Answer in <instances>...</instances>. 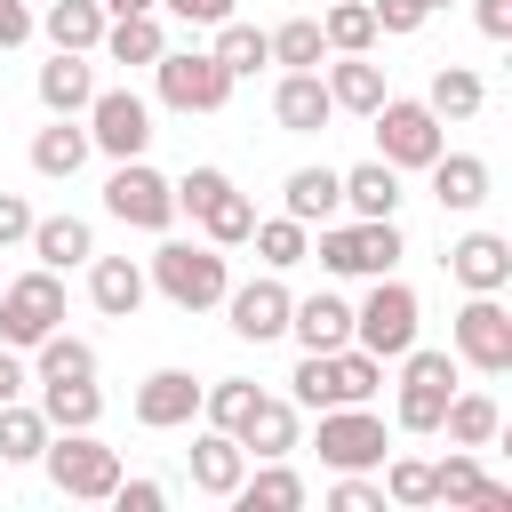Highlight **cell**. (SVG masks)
<instances>
[{
  "mask_svg": "<svg viewBox=\"0 0 512 512\" xmlns=\"http://www.w3.org/2000/svg\"><path fill=\"white\" fill-rule=\"evenodd\" d=\"M144 280H152L176 312H216L224 288H232V264H224V248H208V240H160L152 264H144Z\"/></svg>",
  "mask_w": 512,
  "mask_h": 512,
  "instance_id": "obj_1",
  "label": "cell"
},
{
  "mask_svg": "<svg viewBox=\"0 0 512 512\" xmlns=\"http://www.w3.org/2000/svg\"><path fill=\"white\" fill-rule=\"evenodd\" d=\"M312 256H320V272H336V280H376V272H392L400 256H408V240H400V216H352V224H320V240H312Z\"/></svg>",
  "mask_w": 512,
  "mask_h": 512,
  "instance_id": "obj_2",
  "label": "cell"
},
{
  "mask_svg": "<svg viewBox=\"0 0 512 512\" xmlns=\"http://www.w3.org/2000/svg\"><path fill=\"white\" fill-rule=\"evenodd\" d=\"M384 384V360L360 352V344H336V352H304L296 376H288V400L296 408H352V400H376Z\"/></svg>",
  "mask_w": 512,
  "mask_h": 512,
  "instance_id": "obj_3",
  "label": "cell"
},
{
  "mask_svg": "<svg viewBox=\"0 0 512 512\" xmlns=\"http://www.w3.org/2000/svg\"><path fill=\"white\" fill-rule=\"evenodd\" d=\"M40 472H48V488L72 496V504H112V488H120V448H104L96 432H48Z\"/></svg>",
  "mask_w": 512,
  "mask_h": 512,
  "instance_id": "obj_4",
  "label": "cell"
},
{
  "mask_svg": "<svg viewBox=\"0 0 512 512\" xmlns=\"http://www.w3.org/2000/svg\"><path fill=\"white\" fill-rule=\"evenodd\" d=\"M368 120H376V160H392V168H432L448 152V120L424 96H384Z\"/></svg>",
  "mask_w": 512,
  "mask_h": 512,
  "instance_id": "obj_5",
  "label": "cell"
},
{
  "mask_svg": "<svg viewBox=\"0 0 512 512\" xmlns=\"http://www.w3.org/2000/svg\"><path fill=\"white\" fill-rule=\"evenodd\" d=\"M416 328H424L416 288H408V280H392V272H376L368 304H352V344H360V352H376V360H400V352L416 344Z\"/></svg>",
  "mask_w": 512,
  "mask_h": 512,
  "instance_id": "obj_6",
  "label": "cell"
},
{
  "mask_svg": "<svg viewBox=\"0 0 512 512\" xmlns=\"http://www.w3.org/2000/svg\"><path fill=\"white\" fill-rule=\"evenodd\" d=\"M48 328H64V272H48V264L8 272V280H0V344L32 352Z\"/></svg>",
  "mask_w": 512,
  "mask_h": 512,
  "instance_id": "obj_7",
  "label": "cell"
},
{
  "mask_svg": "<svg viewBox=\"0 0 512 512\" xmlns=\"http://www.w3.org/2000/svg\"><path fill=\"white\" fill-rule=\"evenodd\" d=\"M104 216H120V224H136V232H168V224H176V176H160L144 152H136V160H112V176H104Z\"/></svg>",
  "mask_w": 512,
  "mask_h": 512,
  "instance_id": "obj_8",
  "label": "cell"
},
{
  "mask_svg": "<svg viewBox=\"0 0 512 512\" xmlns=\"http://www.w3.org/2000/svg\"><path fill=\"white\" fill-rule=\"evenodd\" d=\"M464 360L440 352V344H408L400 352V432H440V408L456 392Z\"/></svg>",
  "mask_w": 512,
  "mask_h": 512,
  "instance_id": "obj_9",
  "label": "cell"
},
{
  "mask_svg": "<svg viewBox=\"0 0 512 512\" xmlns=\"http://www.w3.org/2000/svg\"><path fill=\"white\" fill-rule=\"evenodd\" d=\"M152 88H160L168 112H224L232 72H224L208 48H160V56H152Z\"/></svg>",
  "mask_w": 512,
  "mask_h": 512,
  "instance_id": "obj_10",
  "label": "cell"
},
{
  "mask_svg": "<svg viewBox=\"0 0 512 512\" xmlns=\"http://www.w3.org/2000/svg\"><path fill=\"white\" fill-rule=\"evenodd\" d=\"M312 448H320V464H328V472H376V464L392 456V440H384V416H376L368 400H352V408H320V432H312Z\"/></svg>",
  "mask_w": 512,
  "mask_h": 512,
  "instance_id": "obj_11",
  "label": "cell"
},
{
  "mask_svg": "<svg viewBox=\"0 0 512 512\" xmlns=\"http://www.w3.org/2000/svg\"><path fill=\"white\" fill-rule=\"evenodd\" d=\"M448 352L464 368H480V376H504L512 368V312H504V296H464L456 320H448Z\"/></svg>",
  "mask_w": 512,
  "mask_h": 512,
  "instance_id": "obj_12",
  "label": "cell"
},
{
  "mask_svg": "<svg viewBox=\"0 0 512 512\" xmlns=\"http://www.w3.org/2000/svg\"><path fill=\"white\" fill-rule=\"evenodd\" d=\"M80 120H88V144H96L104 160H136V152L152 144V104H144L136 88H96Z\"/></svg>",
  "mask_w": 512,
  "mask_h": 512,
  "instance_id": "obj_13",
  "label": "cell"
},
{
  "mask_svg": "<svg viewBox=\"0 0 512 512\" xmlns=\"http://www.w3.org/2000/svg\"><path fill=\"white\" fill-rule=\"evenodd\" d=\"M288 280L280 272H264V280H240V288H224V320H232V336L240 344H272V336H288Z\"/></svg>",
  "mask_w": 512,
  "mask_h": 512,
  "instance_id": "obj_14",
  "label": "cell"
},
{
  "mask_svg": "<svg viewBox=\"0 0 512 512\" xmlns=\"http://www.w3.org/2000/svg\"><path fill=\"white\" fill-rule=\"evenodd\" d=\"M448 280L464 296H504L512 288V240L504 232H464L448 240Z\"/></svg>",
  "mask_w": 512,
  "mask_h": 512,
  "instance_id": "obj_15",
  "label": "cell"
},
{
  "mask_svg": "<svg viewBox=\"0 0 512 512\" xmlns=\"http://www.w3.org/2000/svg\"><path fill=\"white\" fill-rule=\"evenodd\" d=\"M200 416V376L192 368H152L144 384H136V424L144 432H176V424H192Z\"/></svg>",
  "mask_w": 512,
  "mask_h": 512,
  "instance_id": "obj_16",
  "label": "cell"
},
{
  "mask_svg": "<svg viewBox=\"0 0 512 512\" xmlns=\"http://www.w3.org/2000/svg\"><path fill=\"white\" fill-rule=\"evenodd\" d=\"M144 296H152V280H144L136 256H88V304H96L104 320H136Z\"/></svg>",
  "mask_w": 512,
  "mask_h": 512,
  "instance_id": "obj_17",
  "label": "cell"
},
{
  "mask_svg": "<svg viewBox=\"0 0 512 512\" xmlns=\"http://www.w3.org/2000/svg\"><path fill=\"white\" fill-rule=\"evenodd\" d=\"M240 472H248V448H240L232 432L200 424V432H192V488H200V496H216V504H232Z\"/></svg>",
  "mask_w": 512,
  "mask_h": 512,
  "instance_id": "obj_18",
  "label": "cell"
},
{
  "mask_svg": "<svg viewBox=\"0 0 512 512\" xmlns=\"http://www.w3.org/2000/svg\"><path fill=\"white\" fill-rule=\"evenodd\" d=\"M432 504H480V512H512V488H504V480H488V472L472 464V448H456V456H440V464H432Z\"/></svg>",
  "mask_w": 512,
  "mask_h": 512,
  "instance_id": "obj_19",
  "label": "cell"
},
{
  "mask_svg": "<svg viewBox=\"0 0 512 512\" xmlns=\"http://www.w3.org/2000/svg\"><path fill=\"white\" fill-rule=\"evenodd\" d=\"M272 120H280L288 136H320V128L336 120L328 80H320V72H280V88H272Z\"/></svg>",
  "mask_w": 512,
  "mask_h": 512,
  "instance_id": "obj_20",
  "label": "cell"
},
{
  "mask_svg": "<svg viewBox=\"0 0 512 512\" xmlns=\"http://www.w3.org/2000/svg\"><path fill=\"white\" fill-rule=\"evenodd\" d=\"M248 456H296L304 448V424H296V400H272V392H256V408L240 416V432H232Z\"/></svg>",
  "mask_w": 512,
  "mask_h": 512,
  "instance_id": "obj_21",
  "label": "cell"
},
{
  "mask_svg": "<svg viewBox=\"0 0 512 512\" xmlns=\"http://www.w3.org/2000/svg\"><path fill=\"white\" fill-rule=\"evenodd\" d=\"M88 120H64V112H48V128L32 136V176H48V184H64V176H80L88 168Z\"/></svg>",
  "mask_w": 512,
  "mask_h": 512,
  "instance_id": "obj_22",
  "label": "cell"
},
{
  "mask_svg": "<svg viewBox=\"0 0 512 512\" xmlns=\"http://www.w3.org/2000/svg\"><path fill=\"white\" fill-rule=\"evenodd\" d=\"M288 336L304 344V352H336V344H352V304L344 296H296L288 304Z\"/></svg>",
  "mask_w": 512,
  "mask_h": 512,
  "instance_id": "obj_23",
  "label": "cell"
},
{
  "mask_svg": "<svg viewBox=\"0 0 512 512\" xmlns=\"http://www.w3.org/2000/svg\"><path fill=\"white\" fill-rule=\"evenodd\" d=\"M32 88H40V104H48V112L80 120V112H88V96H96V64H88V56H72V48H56V56L40 64V80H32Z\"/></svg>",
  "mask_w": 512,
  "mask_h": 512,
  "instance_id": "obj_24",
  "label": "cell"
},
{
  "mask_svg": "<svg viewBox=\"0 0 512 512\" xmlns=\"http://www.w3.org/2000/svg\"><path fill=\"white\" fill-rule=\"evenodd\" d=\"M424 176H432V200H440L448 216H472V208L488 200V160H480V152H440Z\"/></svg>",
  "mask_w": 512,
  "mask_h": 512,
  "instance_id": "obj_25",
  "label": "cell"
},
{
  "mask_svg": "<svg viewBox=\"0 0 512 512\" xmlns=\"http://www.w3.org/2000/svg\"><path fill=\"white\" fill-rule=\"evenodd\" d=\"M32 256L48 264V272H72V264H88L96 256V224L88 216H32Z\"/></svg>",
  "mask_w": 512,
  "mask_h": 512,
  "instance_id": "obj_26",
  "label": "cell"
},
{
  "mask_svg": "<svg viewBox=\"0 0 512 512\" xmlns=\"http://www.w3.org/2000/svg\"><path fill=\"white\" fill-rule=\"evenodd\" d=\"M320 80H328V104H336V112H360V120H368V112H376V104L392 96L384 64H368V56H336V64L320 72Z\"/></svg>",
  "mask_w": 512,
  "mask_h": 512,
  "instance_id": "obj_27",
  "label": "cell"
},
{
  "mask_svg": "<svg viewBox=\"0 0 512 512\" xmlns=\"http://www.w3.org/2000/svg\"><path fill=\"white\" fill-rule=\"evenodd\" d=\"M344 208V176L336 168H288V184H280V216H296V224H328Z\"/></svg>",
  "mask_w": 512,
  "mask_h": 512,
  "instance_id": "obj_28",
  "label": "cell"
},
{
  "mask_svg": "<svg viewBox=\"0 0 512 512\" xmlns=\"http://www.w3.org/2000/svg\"><path fill=\"white\" fill-rule=\"evenodd\" d=\"M232 504H240V512H296V504H304V480L288 472V456H256V472H240Z\"/></svg>",
  "mask_w": 512,
  "mask_h": 512,
  "instance_id": "obj_29",
  "label": "cell"
},
{
  "mask_svg": "<svg viewBox=\"0 0 512 512\" xmlns=\"http://www.w3.org/2000/svg\"><path fill=\"white\" fill-rule=\"evenodd\" d=\"M112 64H152L160 48H168V24L152 16V8H128V16H104V40H96Z\"/></svg>",
  "mask_w": 512,
  "mask_h": 512,
  "instance_id": "obj_30",
  "label": "cell"
},
{
  "mask_svg": "<svg viewBox=\"0 0 512 512\" xmlns=\"http://www.w3.org/2000/svg\"><path fill=\"white\" fill-rule=\"evenodd\" d=\"M40 416H48L56 432H96V424H104V384H96V376L40 384Z\"/></svg>",
  "mask_w": 512,
  "mask_h": 512,
  "instance_id": "obj_31",
  "label": "cell"
},
{
  "mask_svg": "<svg viewBox=\"0 0 512 512\" xmlns=\"http://www.w3.org/2000/svg\"><path fill=\"white\" fill-rule=\"evenodd\" d=\"M440 432H448V448H488L496 432H504V408L488 400V392H448V408H440Z\"/></svg>",
  "mask_w": 512,
  "mask_h": 512,
  "instance_id": "obj_32",
  "label": "cell"
},
{
  "mask_svg": "<svg viewBox=\"0 0 512 512\" xmlns=\"http://www.w3.org/2000/svg\"><path fill=\"white\" fill-rule=\"evenodd\" d=\"M336 176H344L352 216H400V168L392 160H360V168H336Z\"/></svg>",
  "mask_w": 512,
  "mask_h": 512,
  "instance_id": "obj_33",
  "label": "cell"
},
{
  "mask_svg": "<svg viewBox=\"0 0 512 512\" xmlns=\"http://www.w3.org/2000/svg\"><path fill=\"white\" fill-rule=\"evenodd\" d=\"M40 32H48V48H72V56H96V40H104V0H48V16H40Z\"/></svg>",
  "mask_w": 512,
  "mask_h": 512,
  "instance_id": "obj_34",
  "label": "cell"
},
{
  "mask_svg": "<svg viewBox=\"0 0 512 512\" xmlns=\"http://www.w3.org/2000/svg\"><path fill=\"white\" fill-rule=\"evenodd\" d=\"M72 376H96V344L48 328V336L32 344V384H72Z\"/></svg>",
  "mask_w": 512,
  "mask_h": 512,
  "instance_id": "obj_35",
  "label": "cell"
},
{
  "mask_svg": "<svg viewBox=\"0 0 512 512\" xmlns=\"http://www.w3.org/2000/svg\"><path fill=\"white\" fill-rule=\"evenodd\" d=\"M424 104H432L440 120H480V104H488V80H480L472 64H440V72H432V88H424Z\"/></svg>",
  "mask_w": 512,
  "mask_h": 512,
  "instance_id": "obj_36",
  "label": "cell"
},
{
  "mask_svg": "<svg viewBox=\"0 0 512 512\" xmlns=\"http://www.w3.org/2000/svg\"><path fill=\"white\" fill-rule=\"evenodd\" d=\"M48 432H56V424H48L32 400H0V464H40Z\"/></svg>",
  "mask_w": 512,
  "mask_h": 512,
  "instance_id": "obj_37",
  "label": "cell"
},
{
  "mask_svg": "<svg viewBox=\"0 0 512 512\" xmlns=\"http://www.w3.org/2000/svg\"><path fill=\"white\" fill-rule=\"evenodd\" d=\"M200 232H208V248H248V224H256V200L240 192V184H224L200 216H192Z\"/></svg>",
  "mask_w": 512,
  "mask_h": 512,
  "instance_id": "obj_38",
  "label": "cell"
},
{
  "mask_svg": "<svg viewBox=\"0 0 512 512\" xmlns=\"http://www.w3.org/2000/svg\"><path fill=\"white\" fill-rule=\"evenodd\" d=\"M248 240H256L264 272H288V264H304V256H312V224H296V216H256V224H248Z\"/></svg>",
  "mask_w": 512,
  "mask_h": 512,
  "instance_id": "obj_39",
  "label": "cell"
},
{
  "mask_svg": "<svg viewBox=\"0 0 512 512\" xmlns=\"http://www.w3.org/2000/svg\"><path fill=\"white\" fill-rule=\"evenodd\" d=\"M264 40H272V64H280V72H320V56H328L320 16H288V24H272Z\"/></svg>",
  "mask_w": 512,
  "mask_h": 512,
  "instance_id": "obj_40",
  "label": "cell"
},
{
  "mask_svg": "<svg viewBox=\"0 0 512 512\" xmlns=\"http://www.w3.org/2000/svg\"><path fill=\"white\" fill-rule=\"evenodd\" d=\"M208 56H216V64L232 72V80H248V72H264V64H272V40H264L256 24H240V16H224V24H216V48H208Z\"/></svg>",
  "mask_w": 512,
  "mask_h": 512,
  "instance_id": "obj_41",
  "label": "cell"
},
{
  "mask_svg": "<svg viewBox=\"0 0 512 512\" xmlns=\"http://www.w3.org/2000/svg\"><path fill=\"white\" fill-rule=\"evenodd\" d=\"M320 40H328V56H368V48H376V16H368V0H328Z\"/></svg>",
  "mask_w": 512,
  "mask_h": 512,
  "instance_id": "obj_42",
  "label": "cell"
},
{
  "mask_svg": "<svg viewBox=\"0 0 512 512\" xmlns=\"http://www.w3.org/2000/svg\"><path fill=\"white\" fill-rule=\"evenodd\" d=\"M248 408H256V376H216V384H200V416H208L216 432H240Z\"/></svg>",
  "mask_w": 512,
  "mask_h": 512,
  "instance_id": "obj_43",
  "label": "cell"
},
{
  "mask_svg": "<svg viewBox=\"0 0 512 512\" xmlns=\"http://www.w3.org/2000/svg\"><path fill=\"white\" fill-rule=\"evenodd\" d=\"M376 472H384V504H400V512H424L432 504V464L424 456H384Z\"/></svg>",
  "mask_w": 512,
  "mask_h": 512,
  "instance_id": "obj_44",
  "label": "cell"
},
{
  "mask_svg": "<svg viewBox=\"0 0 512 512\" xmlns=\"http://www.w3.org/2000/svg\"><path fill=\"white\" fill-rule=\"evenodd\" d=\"M224 184H232V176H224V168H208V160H200V168H184V176H176V216H200Z\"/></svg>",
  "mask_w": 512,
  "mask_h": 512,
  "instance_id": "obj_45",
  "label": "cell"
},
{
  "mask_svg": "<svg viewBox=\"0 0 512 512\" xmlns=\"http://www.w3.org/2000/svg\"><path fill=\"white\" fill-rule=\"evenodd\" d=\"M328 504H336V512H384V480H368V472H336Z\"/></svg>",
  "mask_w": 512,
  "mask_h": 512,
  "instance_id": "obj_46",
  "label": "cell"
},
{
  "mask_svg": "<svg viewBox=\"0 0 512 512\" xmlns=\"http://www.w3.org/2000/svg\"><path fill=\"white\" fill-rule=\"evenodd\" d=\"M368 16H376V32H392V40H400V32H416L432 8H424V0H368Z\"/></svg>",
  "mask_w": 512,
  "mask_h": 512,
  "instance_id": "obj_47",
  "label": "cell"
},
{
  "mask_svg": "<svg viewBox=\"0 0 512 512\" xmlns=\"http://www.w3.org/2000/svg\"><path fill=\"white\" fill-rule=\"evenodd\" d=\"M152 8H168L176 24H208V32H216V24L232 16V0H152Z\"/></svg>",
  "mask_w": 512,
  "mask_h": 512,
  "instance_id": "obj_48",
  "label": "cell"
},
{
  "mask_svg": "<svg viewBox=\"0 0 512 512\" xmlns=\"http://www.w3.org/2000/svg\"><path fill=\"white\" fill-rule=\"evenodd\" d=\"M112 504H120V512H160V504H168V488H160V480H120V488H112Z\"/></svg>",
  "mask_w": 512,
  "mask_h": 512,
  "instance_id": "obj_49",
  "label": "cell"
},
{
  "mask_svg": "<svg viewBox=\"0 0 512 512\" xmlns=\"http://www.w3.org/2000/svg\"><path fill=\"white\" fill-rule=\"evenodd\" d=\"M24 232H32V200L24 192H0V248H16Z\"/></svg>",
  "mask_w": 512,
  "mask_h": 512,
  "instance_id": "obj_50",
  "label": "cell"
},
{
  "mask_svg": "<svg viewBox=\"0 0 512 512\" xmlns=\"http://www.w3.org/2000/svg\"><path fill=\"white\" fill-rule=\"evenodd\" d=\"M32 32H40V16H32L24 0H0V48H24Z\"/></svg>",
  "mask_w": 512,
  "mask_h": 512,
  "instance_id": "obj_51",
  "label": "cell"
},
{
  "mask_svg": "<svg viewBox=\"0 0 512 512\" xmlns=\"http://www.w3.org/2000/svg\"><path fill=\"white\" fill-rule=\"evenodd\" d=\"M472 24L488 40H512V0H472Z\"/></svg>",
  "mask_w": 512,
  "mask_h": 512,
  "instance_id": "obj_52",
  "label": "cell"
},
{
  "mask_svg": "<svg viewBox=\"0 0 512 512\" xmlns=\"http://www.w3.org/2000/svg\"><path fill=\"white\" fill-rule=\"evenodd\" d=\"M24 384H32L24 352H16V344H0V400H24Z\"/></svg>",
  "mask_w": 512,
  "mask_h": 512,
  "instance_id": "obj_53",
  "label": "cell"
},
{
  "mask_svg": "<svg viewBox=\"0 0 512 512\" xmlns=\"http://www.w3.org/2000/svg\"><path fill=\"white\" fill-rule=\"evenodd\" d=\"M128 8H152V0H104V16H128Z\"/></svg>",
  "mask_w": 512,
  "mask_h": 512,
  "instance_id": "obj_54",
  "label": "cell"
},
{
  "mask_svg": "<svg viewBox=\"0 0 512 512\" xmlns=\"http://www.w3.org/2000/svg\"><path fill=\"white\" fill-rule=\"evenodd\" d=\"M424 8H448V0H424Z\"/></svg>",
  "mask_w": 512,
  "mask_h": 512,
  "instance_id": "obj_55",
  "label": "cell"
},
{
  "mask_svg": "<svg viewBox=\"0 0 512 512\" xmlns=\"http://www.w3.org/2000/svg\"><path fill=\"white\" fill-rule=\"evenodd\" d=\"M0 280H8V272H0Z\"/></svg>",
  "mask_w": 512,
  "mask_h": 512,
  "instance_id": "obj_56",
  "label": "cell"
}]
</instances>
